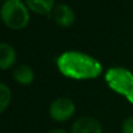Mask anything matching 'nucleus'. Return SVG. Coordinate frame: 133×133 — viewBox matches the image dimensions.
<instances>
[{
	"instance_id": "obj_2",
	"label": "nucleus",
	"mask_w": 133,
	"mask_h": 133,
	"mask_svg": "<svg viewBox=\"0 0 133 133\" xmlns=\"http://www.w3.org/2000/svg\"><path fill=\"white\" fill-rule=\"evenodd\" d=\"M0 18L8 28L20 30L29 23V9L21 0H5L0 8Z\"/></svg>"
},
{
	"instance_id": "obj_11",
	"label": "nucleus",
	"mask_w": 133,
	"mask_h": 133,
	"mask_svg": "<svg viewBox=\"0 0 133 133\" xmlns=\"http://www.w3.org/2000/svg\"><path fill=\"white\" fill-rule=\"evenodd\" d=\"M48 133H68V132L62 129H54V130H51V131H49Z\"/></svg>"
},
{
	"instance_id": "obj_7",
	"label": "nucleus",
	"mask_w": 133,
	"mask_h": 133,
	"mask_svg": "<svg viewBox=\"0 0 133 133\" xmlns=\"http://www.w3.org/2000/svg\"><path fill=\"white\" fill-rule=\"evenodd\" d=\"M28 9L40 15H47L55 8V0H26Z\"/></svg>"
},
{
	"instance_id": "obj_8",
	"label": "nucleus",
	"mask_w": 133,
	"mask_h": 133,
	"mask_svg": "<svg viewBox=\"0 0 133 133\" xmlns=\"http://www.w3.org/2000/svg\"><path fill=\"white\" fill-rule=\"evenodd\" d=\"M13 78L20 85H30L35 78V74L29 65L21 64L14 69Z\"/></svg>"
},
{
	"instance_id": "obj_1",
	"label": "nucleus",
	"mask_w": 133,
	"mask_h": 133,
	"mask_svg": "<svg viewBox=\"0 0 133 133\" xmlns=\"http://www.w3.org/2000/svg\"><path fill=\"white\" fill-rule=\"evenodd\" d=\"M56 65L63 76L72 79H92L103 71L99 61L76 50L61 54L56 60Z\"/></svg>"
},
{
	"instance_id": "obj_6",
	"label": "nucleus",
	"mask_w": 133,
	"mask_h": 133,
	"mask_svg": "<svg viewBox=\"0 0 133 133\" xmlns=\"http://www.w3.org/2000/svg\"><path fill=\"white\" fill-rule=\"evenodd\" d=\"M16 62V51L9 43L0 42V69L7 70Z\"/></svg>"
},
{
	"instance_id": "obj_9",
	"label": "nucleus",
	"mask_w": 133,
	"mask_h": 133,
	"mask_svg": "<svg viewBox=\"0 0 133 133\" xmlns=\"http://www.w3.org/2000/svg\"><path fill=\"white\" fill-rule=\"evenodd\" d=\"M12 101V91L8 85L0 83V115L8 109Z\"/></svg>"
},
{
	"instance_id": "obj_3",
	"label": "nucleus",
	"mask_w": 133,
	"mask_h": 133,
	"mask_svg": "<svg viewBox=\"0 0 133 133\" xmlns=\"http://www.w3.org/2000/svg\"><path fill=\"white\" fill-rule=\"evenodd\" d=\"M76 111V105L68 97H58L49 106V116L53 120L63 123L69 120Z\"/></svg>"
},
{
	"instance_id": "obj_4",
	"label": "nucleus",
	"mask_w": 133,
	"mask_h": 133,
	"mask_svg": "<svg viewBox=\"0 0 133 133\" xmlns=\"http://www.w3.org/2000/svg\"><path fill=\"white\" fill-rule=\"evenodd\" d=\"M102 124L94 117H81L71 126L70 133H102Z\"/></svg>"
},
{
	"instance_id": "obj_12",
	"label": "nucleus",
	"mask_w": 133,
	"mask_h": 133,
	"mask_svg": "<svg viewBox=\"0 0 133 133\" xmlns=\"http://www.w3.org/2000/svg\"><path fill=\"white\" fill-rule=\"evenodd\" d=\"M21 1H22V0H21Z\"/></svg>"
},
{
	"instance_id": "obj_5",
	"label": "nucleus",
	"mask_w": 133,
	"mask_h": 133,
	"mask_svg": "<svg viewBox=\"0 0 133 133\" xmlns=\"http://www.w3.org/2000/svg\"><path fill=\"white\" fill-rule=\"evenodd\" d=\"M51 13L54 21L61 27H70L75 22V13L72 8L66 4L56 5Z\"/></svg>"
},
{
	"instance_id": "obj_10",
	"label": "nucleus",
	"mask_w": 133,
	"mask_h": 133,
	"mask_svg": "<svg viewBox=\"0 0 133 133\" xmlns=\"http://www.w3.org/2000/svg\"><path fill=\"white\" fill-rule=\"evenodd\" d=\"M122 132L123 133H133V116L127 117L126 119L123 122Z\"/></svg>"
}]
</instances>
